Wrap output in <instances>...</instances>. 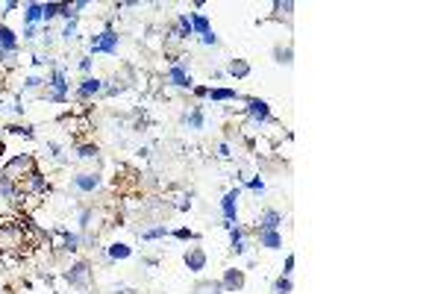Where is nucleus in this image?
<instances>
[{"label":"nucleus","mask_w":441,"mask_h":294,"mask_svg":"<svg viewBox=\"0 0 441 294\" xmlns=\"http://www.w3.org/2000/svg\"><path fill=\"white\" fill-rule=\"evenodd\" d=\"M21 241H24V232H21V227H18V221L3 218V221H0V247H3V250H9V247H21Z\"/></svg>","instance_id":"nucleus-1"},{"label":"nucleus","mask_w":441,"mask_h":294,"mask_svg":"<svg viewBox=\"0 0 441 294\" xmlns=\"http://www.w3.org/2000/svg\"><path fill=\"white\" fill-rule=\"evenodd\" d=\"M92 50H95V53H115V50H118V35L112 33V30L95 35V38H92Z\"/></svg>","instance_id":"nucleus-2"},{"label":"nucleus","mask_w":441,"mask_h":294,"mask_svg":"<svg viewBox=\"0 0 441 294\" xmlns=\"http://www.w3.org/2000/svg\"><path fill=\"white\" fill-rule=\"evenodd\" d=\"M247 115H250L253 121L265 124V121H271V106H268L265 100H259V98H250L247 100Z\"/></svg>","instance_id":"nucleus-3"},{"label":"nucleus","mask_w":441,"mask_h":294,"mask_svg":"<svg viewBox=\"0 0 441 294\" xmlns=\"http://www.w3.org/2000/svg\"><path fill=\"white\" fill-rule=\"evenodd\" d=\"M238 195H241V192H238V189H232V192H226L223 200H220V212H223V218H226L229 224H232V221H235V215H238Z\"/></svg>","instance_id":"nucleus-4"},{"label":"nucleus","mask_w":441,"mask_h":294,"mask_svg":"<svg viewBox=\"0 0 441 294\" xmlns=\"http://www.w3.org/2000/svg\"><path fill=\"white\" fill-rule=\"evenodd\" d=\"M241 286H244V274H241L238 268L223 271V283H220V289H223V292H238Z\"/></svg>","instance_id":"nucleus-5"},{"label":"nucleus","mask_w":441,"mask_h":294,"mask_svg":"<svg viewBox=\"0 0 441 294\" xmlns=\"http://www.w3.org/2000/svg\"><path fill=\"white\" fill-rule=\"evenodd\" d=\"M168 80H171L174 86H180V89H191V86H194L191 74H189L183 65H174V68H171V71H168Z\"/></svg>","instance_id":"nucleus-6"},{"label":"nucleus","mask_w":441,"mask_h":294,"mask_svg":"<svg viewBox=\"0 0 441 294\" xmlns=\"http://www.w3.org/2000/svg\"><path fill=\"white\" fill-rule=\"evenodd\" d=\"M186 268H189L191 274H200V271L206 268V253H203L200 247L189 250V253H186Z\"/></svg>","instance_id":"nucleus-7"},{"label":"nucleus","mask_w":441,"mask_h":294,"mask_svg":"<svg viewBox=\"0 0 441 294\" xmlns=\"http://www.w3.org/2000/svg\"><path fill=\"white\" fill-rule=\"evenodd\" d=\"M283 224V215L277 212V209H268L262 218H259V232H271V229H277Z\"/></svg>","instance_id":"nucleus-8"},{"label":"nucleus","mask_w":441,"mask_h":294,"mask_svg":"<svg viewBox=\"0 0 441 294\" xmlns=\"http://www.w3.org/2000/svg\"><path fill=\"white\" fill-rule=\"evenodd\" d=\"M50 89H53V100L56 103H62L65 100V92H68V83H65V74L56 68L53 71V77H50Z\"/></svg>","instance_id":"nucleus-9"},{"label":"nucleus","mask_w":441,"mask_h":294,"mask_svg":"<svg viewBox=\"0 0 441 294\" xmlns=\"http://www.w3.org/2000/svg\"><path fill=\"white\" fill-rule=\"evenodd\" d=\"M86 280H89V265H86V262H77V265L68 271V283H71V286H86Z\"/></svg>","instance_id":"nucleus-10"},{"label":"nucleus","mask_w":441,"mask_h":294,"mask_svg":"<svg viewBox=\"0 0 441 294\" xmlns=\"http://www.w3.org/2000/svg\"><path fill=\"white\" fill-rule=\"evenodd\" d=\"M97 186H100V177L97 174H80V177H74V189H80V192H95Z\"/></svg>","instance_id":"nucleus-11"},{"label":"nucleus","mask_w":441,"mask_h":294,"mask_svg":"<svg viewBox=\"0 0 441 294\" xmlns=\"http://www.w3.org/2000/svg\"><path fill=\"white\" fill-rule=\"evenodd\" d=\"M259 244L268 247V250H280V247H283V235H280L277 229H271V232H259Z\"/></svg>","instance_id":"nucleus-12"},{"label":"nucleus","mask_w":441,"mask_h":294,"mask_svg":"<svg viewBox=\"0 0 441 294\" xmlns=\"http://www.w3.org/2000/svg\"><path fill=\"white\" fill-rule=\"evenodd\" d=\"M12 50H15V33L9 27H0V59L6 53H12Z\"/></svg>","instance_id":"nucleus-13"},{"label":"nucleus","mask_w":441,"mask_h":294,"mask_svg":"<svg viewBox=\"0 0 441 294\" xmlns=\"http://www.w3.org/2000/svg\"><path fill=\"white\" fill-rule=\"evenodd\" d=\"M209 100H215V103H223V100H238L241 95L235 92V89H209Z\"/></svg>","instance_id":"nucleus-14"},{"label":"nucleus","mask_w":441,"mask_h":294,"mask_svg":"<svg viewBox=\"0 0 441 294\" xmlns=\"http://www.w3.org/2000/svg\"><path fill=\"white\" fill-rule=\"evenodd\" d=\"M171 35H174V38H189V35H191V21H189V15H180V18H177V24H174Z\"/></svg>","instance_id":"nucleus-15"},{"label":"nucleus","mask_w":441,"mask_h":294,"mask_svg":"<svg viewBox=\"0 0 441 294\" xmlns=\"http://www.w3.org/2000/svg\"><path fill=\"white\" fill-rule=\"evenodd\" d=\"M100 89H103V83L95 80V77H89V80H83V83H80V98H92V95H97Z\"/></svg>","instance_id":"nucleus-16"},{"label":"nucleus","mask_w":441,"mask_h":294,"mask_svg":"<svg viewBox=\"0 0 441 294\" xmlns=\"http://www.w3.org/2000/svg\"><path fill=\"white\" fill-rule=\"evenodd\" d=\"M30 189H32V192H38V195H47V192H50V186H47L44 174H38L35 168H32V174H30Z\"/></svg>","instance_id":"nucleus-17"},{"label":"nucleus","mask_w":441,"mask_h":294,"mask_svg":"<svg viewBox=\"0 0 441 294\" xmlns=\"http://www.w3.org/2000/svg\"><path fill=\"white\" fill-rule=\"evenodd\" d=\"M189 21H191V33H200V35L209 33V21H206L203 15H191Z\"/></svg>","instance_id":"nucleus-18"},{"label":"nucleus","mask_w":441,"mask_h":294,"mask_svg":"<svg viewBox=\"0 0 441 294\" xmlns=\"http://www.w3.org/2000/svg\"><path fill=\"white\" fill-rule=\"evenodd\" d=\"M229 74H232V77H247V74H250V65H247L244 59H232V62H229Z\"/></svg>","instance_id":"nucleus-19"},{"label":"nucleus","mask_w":441,"mask_h":294,"mask_svg":"<svg viewBox=\"0 0 441 294\" xmlns=\"http://www.w3.org/2000/svg\"><path fill=\"white\" fill-rule=\"evenodd\" d=\"M59 12H62V3H41V18H44V21L56 18Z\"/></svg>","instance_id":"nucleus-20"},{"label":"nucleus","mask_w":441,"mask_h":294,"mask_svg":"<svg viewBox=\"0 0 441 294\" xmlns=\"http://www.w3.org/2000/svg\"><path fill=\"white\" fill-rule=\"evenodd\" d=\"M271 294H291V280H288V277H280V280H274V286H271Z\"/></svg>","instance_id":"nucleus-21"},{"label":"nucleus","mask_w":441,"mask_h":294,"mask_svg":"<svg viewBox=\"0 0 441 294\" xmlns=\"http://www.w3.org/2000/svg\"><path fill=\"white\" fill-rule=\"evenodd\" d=\"M129 253H132V250H129L126 244H121V241H115V244L109 247V256H112V259H126Z\"/></svg>","instance_id":"nucleus-22"},{"label":"nucleus","mask_w":441,"mask_h":294,"mask_svg":"<svg viewBox=\"0 0 441 294\" xmlns=\"http://www.w3.org/2000/svg\"><path fill=\"white\" fill-rule=\"evenodd\" d=\"M194 294H223V289H220V283H200Z\"/></svg>","instance_id":"nucleus-23"},{"label":"nucleus","mask_w":441,"mask_h":294,"mask_svg":"<svg viewBox=\"0 0 441 294\" xmlns=\"http://www.w3.org/2000/svg\"><path fill=\"white\" fill-rule=\"evenodd\" d=\"M186 121H189V127H191V130H203V109L197 106V109L191 112V115L186 118Z\"/></svg>","instance_id":"nucleus-24"},{"label":"nucleus","mask_w":441,"mask_h":294,"mask_svg":"<svg viewBox=\"0 0 441 294\" xmlns=\"http://www.w3.org/2000/svg\"><path fill=\"white\" fill-rule=\"evenodd\" d=\"M41 21V3H27V24Z\"/></svg>","instance_id":"nucleus-25"},{"label":"nucleus","mask_w":441,"mask_h":294,"mask_svg":"<svg viewBox=\"0 0 441 294\" xmlns=\"http://www.w3.org/2000/svg\"><path fill=\"white\" fill-rule=\"evenodd\" d=\"M0 195L3 197H15V186H12V180H9L6 174L0 177Z\"/></svg>","instance_id":"nucleus-26"},{"label":"nucleus","mask_w":441,"mask_h":294,"mask_svg":"<svg viewBox=\"0 0 441 294\" xmlns=\"http://www.w3.org/2000/svg\"><path fill=\"white\" fill-rule=\"evenodd\" d=\"M274 56H277V62L291 65V47H277V50H274Z\"/></svg>","instance_id":"nucleus-27"},{"label":"nucleus","mask_w":441,"mask_h":294,"mask_svg":"<svg viewBox=\"0 0 441 294\" xmlns=\"http://www.w3.org/2000/svg\"><path fill=\"white\" fill-rule=\"evenodd\" d=\"M77 156H80V159H92V156H97V144H83V147L77 150Z\"/></svg>","instance_id":"nucleus-28"},{"label":"nucleus","mask_w":441,"mask_h":294,"mask_svg":"<svg viewBox=\"0 0 441 294\" xmlns=\"http://www.w3.org/2000/svg\"><path fill=\"white\" fill-rule=\"evenodd\" d=\"M162 235H168V229H165V227H153V229H147V232H141V238H144V241H150V238H162Z\"/></svg>","instance_id":"nucleus-29"},{"label":"nucleus","mask_w":441,"mask_h":294,"mask_svg":"<svg viewBox=\"0 0 441 294\" xmlns=\"http://www.w3.org/2000/svg\"><path fill=\"white\" fill-rule=\"evenodd\" d=\"M77 247H80V235L65 232V250H77Z\"/></svg>","instance_id":"nucleus-30"},{"label":"nucleus","mask_w":441,"mask_h":294,"mask_svg":"<svg viewBox=\"0 0 441 294\" xmlns=\"http://www.w3.org/2000/svg\"><path fill=\"white\" fill-rule=\"evenodd\" d=\"M74 33H77V21H71V24H68V27H65L62 38H65V41H71V38H74Z\"/></svg>","instance_id":"nucleus-31"},{"label":"nucleus","mask_w":441,"mask_h":294,"mask_svg":"<svg viewBox=\"0 0 441 294\" xmlns=\"http://www.w3.org/2000/svg\"><path fill=\"white\" fill-rule=\"evenodd\" d=\"M232 253H235V256L247 253V244H244V241H232Z\"/></svg>","instance_id":"nucleus-32"},{"label":"nucleus","mask_w":441,"mask_h":294,"mask_svg":"<svg viewBox=\"0 0 441 294\" xmlns=\"http://www.w3.org/2000/svg\"><path fill=\"white\" fill-rule=\"evenodd\" d=\"M89 224H92V209H86V212L80 215V227L86 229V227H89Z\"/></svg>","instance_id":"nucleus-33"},{"label":"nucleus","mask_w":441,"mask_h":294,"mask_svg":"<svg viewBox=\"0 0 441 294\" xmlns=\"http://www.w3.org/2000/svg\"><path fill=\"white\" fill-rule=\"evenodd\" d=\"M9 132H15V135H32V130L30 127H6Z\"/></svg>","instance_id":"nucleus-34"},{"label":"nucleus","mask_w":441,"mask_h":294,"mask_svg":"<svg viewBox=\"0 0 441 294\" xmlns=\"http://www.w3.org/2000/svg\"><path fill=\"white\" fill-rule=\"evenodd\" d=\"M291 271H294V256H288V259H285V268H283V277H288V274H291Z\"/></svg>","instance_id":"nucleus-35"},{"label":"nucleus","mask_w":441,"mask_h":294,"mask_svg":"<svg viewBox=\"0 0 441 294\" xmlns=\"http://www.w3.org/2000/svg\"><path fill=\"white\" fill-rule=\"evenodd\" d=\"M203 44H218V35H215L212 30H209V33L203 35Z\"/></svg>","instance_id":"nucleus-36"},{"label":"nucleus","mask_w":441,"mask_h":294,"mask_svg":"<svg viewBox=\"0 0 441 294\" xmlns=\"http://www.w3.org/2000/svg\"><path fill=\"white\" fill-rule=\"evenodd\" d=\"M174 235H177V238H194V232H191V229H177Z\"/></svg>","instance_id":"nucleus-37"},{"label":"nucleus","mask_w":441,"mask_h":294,"mask_svg":"<svg viewBox=\"0 0 441 294\" xmlns=\"http://www.w3.org/2000/svg\"><path fill=\"white\" fill-rule=\"evenodd\" d=\"M250 189H253V192H262V189H265V183H262V180H250Z\"/></svg>","instance_id":"nucleus-38"},{"label":"nucleus","mask_w":441,"mask_h":294,"mask_svg":"<svg viewBox=\"0 0 441 294\" xmlns=\"http://www.w3.org/2000/svg\"><path fill=\"white\" fill-rule=\"evenodd\" d=\"M38 86H41V80H38V77H30V80H27V89H38Z\"/></svg>","instance_id":"nucleus-39"},{"label":"nucleus","mask_w":441,"mask_h":294,"mask_svg":"<svg viewBox=\"0 0 441 294\" xmlns=\"http://www.w3.org/2000/svg\"><path fill=\"white\" fill-rule=\"evenodd\" d=\"M194 95H197V98H206V95H209V89H206V86H197V89H194Z\"/></svg>","instance_id":"nucleus-40"},{"label":"nucleus","mask_w":441,"mask_h":294,"mask_svg":"<svg viewBox=\"0 0 441 294\" xmlns=\"http://www.w3.org/2000/svg\"><path fill=\"white\" fill-rule=\"evenodd\" d=\"M80 71H86V74H89V71H92V59H83V62H80Z\"/></svg>","instance_id":"nucleus-41"},{"label":"nucleus","mask_w":441,"mask_h":294,"mask_svg":"<svg viewBox=\"0 0 441 294\" xmlns=\"http://www.w3.org/2000/svg\"><path fill=\"white\" fill-rule=\"evenodd\" d=\"M0 156H3V144H0Z\"/></svg>","instance_id":"nucleus-42"}]
</instances>
